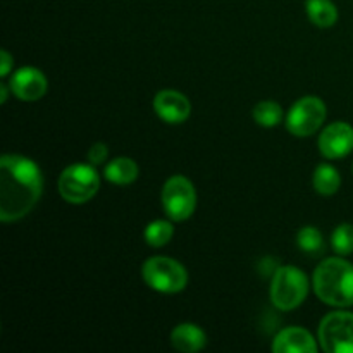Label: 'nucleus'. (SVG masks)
Masks as SVG:
<instances>
[{
  "label": "nucleus",
  "mask_w": 353,
  "mask_h": 353,
  "mask_svg": "<svg viewBox=\"0 0 353 353\" xmlns=\"http://www.w3.org/2000/svg\"><path fill=\"white\" fill-rule=\"evenodd\" d=\"M312 186L319 195L323 196H331L340 190L341 186V176L338 172V169L334 165L326 164H319L314 171L312 176Z\"/></svg>",
  "instance_id": "nucleus-15"
},
{
  "label": "nucleus",
  "mask_w": 353,
  "mask_h": 353,
  "mask_svg": "<svg viewBox=\"0 0 353 353\" xmlns=\"http://www.w3.org/2000/svg\"><path fill=\"white\" fill-rule=\"evenodd\" d=\"M309 278L302 269L296 265H279L272 274L269 288L272 305L281 312L299 309L309 295Z\"/></svg>",
  "instance_id": "nucleus-3"
},
{
  "label": "nucleus",
  "mask_w": 353,
  "mask_h": 353,
  "mask_svg": "<svg viewBox=\"0 0 353 353\" xmlns=\"http://www.w3.org/2000/svg\"><path fill=\"white\" fill-rule=\"evenodd\" d=\"M141 276L148 288L165 295L183 292L188 285V271L181 262L171 257L157 255L150 257L141 265Z\"/></svg>",
  "instance_id": "nucleus-4"
},
{
  "label": "nucleus",
  "mask_w": 353,
  "mask_h": 353,
  "mask_svg": "<svg viewBox=\"0 0 353 353\" xmlns=\"http://www.w3.org/2000/svg\"><path fill=\"white\" fill-rule=\"evenodd\" d=\"M307 16L317 28H331L338 21V9L331 0H307Z\"/></svg>",
  "instance_id": "nucleus-16"
},
{
  "label": "nucleus",
  "mask_w": 353,
  "mask_h": 353,
  "mask_svg": "<svg viewBox=\"0 0 353 353\" xmlns=\"http://www.w3.org/2000/svg\"><path fill=\"white\" fill-rule=\"evenodd\" d=\"M154 110L161 121L168 124H181L192 114V103L188 97L178 90H161L154 97Z\"/></svg>",
  "instance_id": "nucleus-11"
},
{
  "label": "nucleus",
  "mask_w": 353,
  "mask_h": 353,
  "mask_svg": "<svg viewBox=\"0 0 353 353\" xmlns=\"http://www.w3.org/2000/svg\"><path fill=\"white\" fill-rule=\"evenodd\" d=\"M140 168L131 157H116L109 161L103 169V178L109 183H114L117 186L131 185L138 179Z\"/></svg>",
  "instance_id": "nucleus-14"
},
{
  "label": "nucleus",
  "mask_w": 353,
  "mask_h": 353,
  "mask_svg": "<svg viewBox=\"0 0 353 353\" xmlns=\"http://www.w3.org/2000/svg\"><path fill=\"white\" fill-rule=\"evenodd\" d=\"M171 345L178 352L196 353L205 348L207 334L193 323L178 324L171 333Z\"/></svg>",
  "instance_id": "nucleus-13"
},
{
  "label": "nucleus",
  "mask_w": 353,
  "mask_h": 353,
  "mask_svg": "<svg viewBox=\"0 0 353 353\" xmlns=\"http://www.w3.org/2000/svg\"><path fill=\"white\" fill-rule=\"evenodd\" d=\"M296 247L307 255H321L324 252V236L316 226H303L296 233Z\"/></svg>",
  "instance_id": "nucleus-19"
},
{
  "label": "nucleus",
  "mask_w": 353,
  "mask_h": 353,
  "mask_svg": "<svg viewBox=\"0 0 353 353\" xmlns=\"http://www.w3.org/2000/svg\"><path fill=\"white\" fill-rule=\"evenodd\" d=\"M317 338L326 353H353V312L334 310L324 316Z\"/></svg>",
  "instance_id": "nucleus-8"
},
{
  "label": "nucleus",
  "mask_w": 353,
  "mask_h": 353,
  "mask_svg": "<svg viewBox=\"0 0 353 353\" xmlns=\"http://www.w3.org/2000/svg\"><path fill=\"white\" fill-rule=\"evenodd\" d=\"M165 216L176 223L190 219L196 209V190L186 176L174 174L164 183L161 193Z\"/></svg>",
  "instance_id": "nucleus-6"
},
{
  "label": "nucleus",
  "mask_w": 353,
  "mask_h": 353,
  "mask_svg": "<svg viewBox=\"0 0 353 353\" xmlns=\"http://www.w3.org/2000/svg\"><path fill=\"white\" fill-rule=\"evenodd\" d=\"M279 265H278V262H274V259L272 257H265V259H262V262H261V269L262 271H264V276H271L272 278V274H274L276 272V269H278ZM261 271V272H262Z\"/></svg>",
  "instance_id": "nucleus-23"
},
{
  "label": "nucleus",
  "mask_w": 353,
  "mask_h": 353,
  "mask_svg": "<svg viewBox=\"0 0 353 353\" xmlns=\"http://www.w3.org/2000/svg\"><path fill=\"white\" fill-rule=\"evenodd\" d=\"M43 176L37 162L19 154L0 159V221L6 224L26 217L40 200Z\"/></svg>",
  "instance_id": "nucleus-1"
},
{
  "label": "nucleus",
  "mask_w": 353,
  "mask_h": 353,
  "mask_svg": "<svg viewBox=\"0 0 353 353\" xmlns=\"http://www.w3.org/2000/svg\"><path fill=\"white\" fill-rule=\"evenodd\" d=\"M100 190V176L93 164H71L59 176V193L72 205L90 202Z\"/></svg>",
  "instance_id": "nucleus-5"
},
{
  "label": "nucleus",
  "mask_w": 353,
  "mask_h": 353,
  "mask_svg": "<svg viewBox=\"0 0 353 353\" xmlns=\"http://www.w3.org/2000/svg\"><path fill=\"white\" fill-rule=\"evenodd\" d=\"M312 288L323 303L336 309L353 305V264L347 259H324L312 276Z\"/></svg>",
  "instance_id": "nucleus-2"
},
{
  "label": "nucleus",
  "mask_w": 353,
  "mask_h": 353,
  "mask_svg": "<svg viewBox=\"0 0 353 353\" xmlns=\"http://www.w3.org/2000/svg\"><path fill=\"white\" fill-rule=\"evenodd\" d=\"M331 247H333L334 254L341 255V257L353 254V224L343 223L334 228L333 234H331Z\"/></svg>",
  "instance_id": "nucleus-20"
},
{
  "label": "nucleus",
  "mask_w": 353,
  "mask_h": 353,
  "mask_svg": "<svg viewBox=\"0 0 353 353\" xmlns=\"http://www.w3.org/2000/svg\"><path fill=\"white\" fill-rule=\"evenodd\" d=\"M252 116H254L255 123L262 128H274L285 119L281 105L272 100H262V102L255 103Z\"/></svg>",
  "instance_id": "nucleus-17"
},
{
  "label": "nucleus",
  "mask_w": 353,
  "mask_h": 353,
  "mask_svg": "<svg viewBox=\"0 0 353 353\" xmlns=\"http://www.w3.org/2000/svg\"><path fill=\"white\" fill-rule=\"evenodd\" d=\"M271 350L274 353H316L317 341L303 327L290 326L276 334Z\"/></svg>",
  "instance_id": "nucleus-12"
},
{
  "label": "nucleus",
  "mask_w": 353,
  "mask_h": 353,
  "mask_svg": "<svg viewBox=\"0 0 353 353\" xmlns=\"http://www.w3.org/2000/svg\"><path fill=\"white\" fill-rule=\"evenodd\" d=\"M327 109L326 103L319 97H303V99L296 100L288 110L285 117L286 130L293 134V137L305 138L312 137L314 133L319 131L326 121Z\"/></svg>",
  "instance_id": "nucleus-7"
},
{
  "label": "nucleus",
  "mask_w": 353,
  "mask_h": 353,
  "mask_svg": "<svg viewBox=\"0 0 353 353\" xmlns=\"http://www.w3.org/2000/svg\"><path fill=\"white\" fill-rule=\"evenodd\" d=\"M10 93L24 102H37L45 97L48 90V81L40 69L33 65H24L14 71L9 79Z\"/></svg>",
  "instance_id": "nucleus-10"
},
{
  "label": "nucleus",
  "mask_w": 353,
  "mask_h": 353,
  "mask_svg": "<svg viewBox=\"0 0 353 353\" xmlns=\"http://www.w3.org/2000/svg\"><path fill=\"white\" fill-rule=\"evenodd\" d=\"M12 68H14L12 55H10L7 50L0 52V76H2V78H7V76L10 74V71H12Z\"/></svg>",
  "instance_id": "nucleus-22"
},
{
  "label": "nucleus",
  "mask_w": 353,
  "mask_h": 353,
  "mask_svg": "<svg viewBox=\"0 0 353 353\" xmlns=\"http://www.w3.org/2000/svg\"><path fill=\"white\" fill-rule=\"evenodd\" d=\"M352 169H353V168H352Z\"/></svg>",
  "instance_id": "nucleus-25"
},
{
  "label": "nucleus",
  "mask_w": 353,
  "mask_h": 353,
  "mask_svg": "<svg viewBox=\"0 0 353 353\" xmlns=\"http://www.w3.org/2000/svg\"><path fill=\"white\" fill-rule=\"evenodd\" d=\"M107 157H109V148H107V145L103 143V141H97V143H93L92 147H90L88 150L90 164L102 165L103 162L107 161Z\"/></svg>",
  "instance_id": "nucleus-21"
},
{
  "label": "nucleus",
  "mask_w": 353,
  "mask_h": 353,
  "mask_svg": "<svg viewBox=\"0 0 353 353\" xmlns=\"http://www.w3.org/2000/svg\"><path fill=\"white\" fill-rule=\"evenodd\" d=\"M321 155L327 161H338L353 152V126L345 121H336L324 128L317 140Z\"/></svg>",
  "instance_id": "nucleus-9"
},
{
  "label": "nucleus",
  "mask_w": 353,
  "mask_h": 353,
  "mask_svg": "<svg viewBox=\"0 0 353 353\" xmlns=\"http://www.w3.org/2000/svg\"><path fill=\"white\" fill-rule=\"evenodd\" d=\"M172 236H174V226L171 224V221L165 219L152 221L150 224H147L143 233V238L148 247L154 248L165 247L172 240Z\"/></svg>",
  "instance_id": "nucleus-18"
},
{
  "label": "nucleus",
  "mask_w": 353,
  "mask_h": 353,
  "mask_svg": "<svg viewBox=\"0 0 353 353\" xmlns=\"http://www.w3.org/2000/svg\"><path fill=\"white\" fill-rule=\"evenodd\" d=\"M9 92H10V86L6 85V83H2V85H0V102H2V103L7 102Z\"/></svg>",
  "instance_id": "nucleus-24"
}]
</instances>
